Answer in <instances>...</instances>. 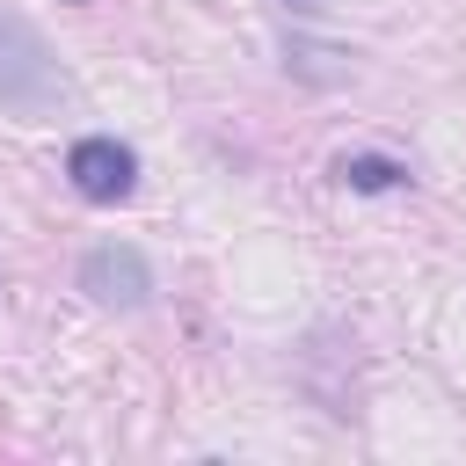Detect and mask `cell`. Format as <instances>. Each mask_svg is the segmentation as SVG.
Masks as SVG:
<instances>
[{"mask_svg": "<svg viewBox=\"0 0 466 466\" xmlns=\"http://www.w3.org/2000/svg\"><path fill=\"white\" fill-rule=\"evenodd\" d=\"M0 109L22 124H51L66 109V73L22 15H0Z\"/></svg>", "mask_w": 466, "mask_h": 466, "instance_id": "obj_1", "label": "cell"}, {"mask_svg": "<svg viewBox=\"0 0 466 466\" xmlns=\"http://www.w3.org/2000/svg\"><path fill=\"white\" fill-rule=\"evenodd\" d=\"M80 291H87L95 306L138 313V306L153 299V269H146V255H138L131 240H95V248L80 255Z\"/></svg>", "mask_w": 466, "mask_h": 466, "instance_id": "obj_2", "label": "cell"}, {"mask_svg": "<svg viewBox=\"0 0 466 466\" xmlns=\"http://www.w3.org/2000/svg\"><path fill=\"white\" fill-rule=\"evenodd\" d=\"M66 175H73V189H80L87 204H124V197L138 189V153H131L124 138H109V131H87V138H73Z\"/></svg>", "mask_w": 466, "mask_h": 466, "instance_id": "obj_3", "label": "cell"}, {"mask_svg": "<svg viewBox=\"0 0 466 466\" xmlns=\"http://www.w3.org/2000/svg\"><path fill=\"white\" fill-rule=\"evenodd\" d=\"M328 175H335L342 189H357V197H379V189H408V182H415L408 160H393V153H335Z\"/></svg>", "mask_w": 466, "mask_h": 466, "instance_id": "obj_4", "label": "cell"}, {"mask_svg": "<svg viewBox=\"0 0 466 466\" xmlns=\"http://www.w3.org/2000/svg\"><path fill=\"white\" fill-rule=\"evenodd\" d=\"M320 58H335V51H320V44H284V66H291L299 80H313V87H335V80H350V66H320Z\"/></svg>", "mask_w": 466, "mask_h": 466, "instance_id": "obj_5", "label": "cell"}, {"mask_svg": "<svg viewBox=\"0 0 466 466\" xmlns=\"http://www.w3.org/2000/svg\"><path fill=\"white\" fill-rule=\"evenodd\" d=\"M0 291H7V262H0Z\"/></svg>", "mask_w": 466, "mask_h": 466, "instance_id": "obj_6", "label": "cell"}, {"mask_svg": "<svg viewBox=\"0 0 466 466\" xmlns=\"http://www.w3.org/2000/svg\"><path fill=\"white\" fill-rule=\"evenodd\" d=\"M291 7H320V0H291Z\"/></svg>", "mask_w": 466, "mask_h": 466, "instance_id": "obj_7", "label": "cell"}, {"mask_svg": "<svg viewBox=\"0 0 466 466\" xmlns=\"http://www.w3.org/2000/svg\"><path fill=\"white\" fill-rule=\"evenodd\" d=\"M73 7H87V0H73Z\"/></svg>", "mask_w": 466, "mask_h": 466, "instance_id": "obj_8", "label": "cell"}]
</instances>
